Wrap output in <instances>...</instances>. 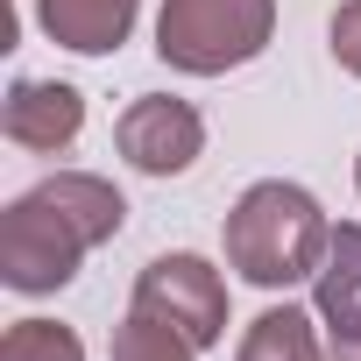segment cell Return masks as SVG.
<instances>
[{
  "mask_svg": "<svg viewBox=\"0 0 361 361\" xmlns=\"http://www.w3.org/2000/svg\"><path fill=\"white\" fill-rule=\"evenodd\" d=\"M326 213L305 185H283V177H262V185H248L227 213V262L262 283V290H290L305 276H319L326 262Z\"/></svg>",
  "mask_w": 361,
  "mask_h": 361,
  "instance_id": "1",
  "label": "cell"
},
{
  "mask_svg": "<svg viewBox=\"0 0 361 361\" xmlns=\"http://www.w3.org/2000/svg\"><path fill=\"white\" fill-rule=\"evenodd\" d=\"M269 36H276V0H163L156 15V57L192 78L255 64Z\"/></svg>",
  "mask_w": 361,
  "mask_h": 361,
  "instance_id": "2",
  "label": "cell"
},
{
  "mask_svg": "<svg viewBox=\"0 0 361 361\" xmlns=\"http://www.w3.org/2000/svg\"><path fill=\"white\" fill-rule=\"evenodd\" d=\"M92 255L85 227L36 185L29 199L8 206V220H0V283L22 290V298H43V290H64L78 276V262Z\"/></svg>",
  "mask_w": 361,
  "mask_h": 361,
  "instance_id": "3",
  "label": "cell"
},
{
  "mask_svg": "<svg viewBox=\"0 0 361 361\" xmlns=\"http://www.w3.org/2000/svg\"><path fill=\"white\" fill-rule=\"evenodd\" d=\"M135 312L177 326L192 347H213L227 340V276L206 255H156L135 276Z\"/></svg>",
  "mask_w": 361,
  "mask_h": 361,
  "instance_id": "4",
  "label": "cell"
},
{
  "mask_svg": "<svg viewBox=\"0 0 361 361\" xmlns=\"http://www.w3.org/2000/svg\"><path fill=\"white\" fill-rule=\"evenodd\" d=\"M114 142H121V156H128L142 177H177V170L199 163L206 121H199V106L170 99V92H142V99L114 121Z\"/></svg>",
  "mask_w": 361,
  "mask_h": 361,
  "instance_id": "5",
  "label": "cell"
},
{
  "mask_svg": "<svg viewBox=\"0 0 361 361\" xmlns=\"http://www.w3.org/2000/svg\"><path fill=\"white\" fill-rule=\"evenodd\" d=\"M0 128H8L15 149L57 156V149L78 142V128H85V99H78L71 85H57V78H15L8 106H0Z\"/></svg>",
  "mask_w": 361,
  "mask_h": 361,
  "instance_id": "6",
  "label": "cell"
},
{
  "mask_svg": "<svg viewBox=\"0 0 361 361\" xmlns=\"http://www.w3.org/2000/svg\"><path fill=\"white\" fill-rule=\"evenodd\" d=\"M135 8L142 0H36V22L57 50H78V57H106L128 43L135 29Z\"/></svg>",
  "mask_w": 361,
  "mask_h": 361,
  "instance_id": "7",
  "label": "cell"
},
{
  "mask_svg": "<svg viewBox=\"0 0 361 361\" xmlns=\"http://www.w3.org/2000/svg\"><path fill=\"white\" fill-rule=\"evenodd\" d=\"M312 298H319L326 333L361 326V227H333L326 262H319V276H312Z\"/></svg>",
  "mask_w": 361,
  "mask_h": 361,
  "instance_id": "8",
  "label": "cell"
},
{
  "mask_svg": "<svg viewBox=\"0 0 361 361\" xmlns=\"http://www.w3.org/2000/svg\"><path fill=\"white\" fill-rule=\"evenodd\" d=\"M234 361H326V347H319V333H312V319L298 305H269L241 333V354Z\"/></svg>",
  "mask_w": 361,
  "mask_h": 361,
  "instance_id": "9",
  "label": "cell"
},
{
  "mask_svg": "<svg viewBox=\"0 0 361 361\" xmlns=\"http://www.w3.org/2000/svg\"><path fill=\"white\" fill-rule=\"evenodd\" d=\"M114 361H199V347L177 333V326L149 319V312H128L114 326Z\"/></svg>",
  "mask_w": 361,
  "mask_h": 361,
  "instance_id": "10",
  "label": "cell"
},
{
  "mask_svg": "<svg viewBox=\"0 0 361 361\" xmlns=\"http://www.w3.org/2000/svg\"><path fill=\"white\" fill-rule=\"evenodd\" d=\"M0 361H85V347L57 319H15L8 340H0Z\"/></svg>",
  "mask_w": 361,
  "mask_h": 361,
  "instance_id": "11",
  "label": "cell"
},
{
  "mask_svg": "<svg viewBox=\"0 0 361 361\" xmlns=\"http://www.w3.org/2000/svg\"><path fill=\"white\" fill-rule=\"evenodd\" d=\"M333 57H340V71L361 78V0H347V8L333 15Z\"/></svg>",
  "mask_w": 361,
  "mask_h": 361,
  "instance_id": "12",
  "label": "cell"
},
{
  "mask_svg": "<svg viewBox=\"0 0 361 361\" xmlns=\"http://www.w3.org/2000/svg\"><path fill=\"white\" fill-rule=\"evenodd\" d=\"M326 361H361V326H340L326 340Z\"/></svg>",
  "mask_w": 361,
  "mask_h": 361,
  "instance_id": "13",
  "label": "cell"
},
{
  "mask_svg": "<svg viewBox=\"0 0 361 361\" xmlns=\"http://www.w3.org/2000/svg\"><path fill=\"white\" fill-rule=\"evenodd\" d=\"M354 185H361V156H354Z\"/></svg>",
  "mask_w": 361,
  "mask_h": 361,
  "instance_id": "14",
  "label": "cell"
}]
</instances>
